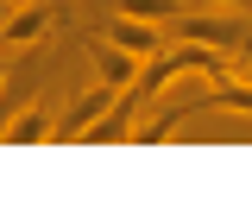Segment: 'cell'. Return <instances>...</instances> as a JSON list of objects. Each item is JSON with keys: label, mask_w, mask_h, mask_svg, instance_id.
Listing matches in <instances>:
<instances>
[{"label": "cell", "mask_w": 252, "mask_h": 221, "mask_svg": "<svg viewBox=\"0 0 252 221\" xmlns=\"http://www.w3.org/2000/svg\"><path fill=\"white\" fill-rule=\"evenodd\" d=\"M170 38L202 44V51H240V44L252 38V26L240 19V13H195V6H183V13L170 19Z\"/></svg>", "instance_id": "1"}, {"label": "cell", "mask_w": 252, "mask_h": 221, "mask_svg": "<svg viewBox=\"0 0 252 221\" xmlns=\"http://www.w3.org/2000/svg\"><path fill=\"white\" fill-rule=\"evenodd\" d=\"M183 6H202V0H114V13H132V19H177Z\"/></svg>", "instance_id": "8"}, {"label": "cell", "mask_w": 252, "mask_h": 221, "mask_svg": "<svg viewBox=\"0 0 252 221\" xmlns=\"http://www.w3.org/2000/svg\"><path fill=\"white\" fill-rule=\"evenodd\" d=\"M51 32V0H13L6 26H0V51H32Z\"/></svg>", "instance_id": "4"}, {"label": "cell", "mask_w": 252, "mask_h": 221, "mask_svg": "<svg viewBox=\"0 0 252 221\" xmlns=\"http://www.w3.org/2000/svg\"><path fill=\"white\" fill-rule=\"evenodd\" d=\"M6 13H13V0H0V26H6Z\"/></svg>", "instance_id": "10"}, {"label": "cell", "mask_w": 252, "mask_h": 221, "mask_svg": "<svg viewBox=\"0 0 252 221\" xmlns=\"http://www.w3.org/2000/svg\"><path fill=\"white\" fill-rule=\"evenodd\" d=\"M202 6H240V0H202Z\"/></svg>", "instance_id": "11"}, {"label": "cell", "mask_w": 252, "mask_h": 221, "mask_svg": "<svg viewBox=\"0 0 252 221\" xmlns=\"http://www.w3.org/2000/svg\"><path fill=\"white\" fill-rule=\"evenodd\" d=\"M227 70H233L240 82H252V38H246V44H240V51H233V57H227Z\"/></svg>", "instance_id": "9"}, {"label": "cell", "mask_w": 252, "mask_h": 221, "mask_svg": "<svg viewBox=\"0 0 252 221\" xmlns=\"http://www.w3.org/2000/svg\"><path fill=\"white\" fill-rule=\"evenodd\" d=\"M51 126H57V114H51V101H26L13 120H6V146H38V139H51Z\"/></svg>", "instance_id": "6"}, {"label": "cell", "mask_w": 252, "mask_h": 221, "mask_svg": "<svg viewBox=\"0 0 252 221\" xmlns=\"http://www.w3.org/2000/svg\"><path fill=\"white\" fill-rule=\"evenodd\" d=\"M107 108H114V89H101V82H94V89H82V95H76V101H69V108L57 114L51 139H57V146H69V139H89V126L101 120Z\"/></svg>", "instance_id": "3"}, {"label": "cell", "mask_w": 252, "mask_h": 221, "mask_svg": "<svg viewBox=\"0 0 252 221\" xmlns=\"http://www.w3.org/2000/svg\"><path fill=\"white\" fill-rule=\"evenodd\" d=\"M101 38H107V44H120V51H132L139 63L158 57V51L170 44L158 19H132V13H107V19H101Z\"/></svg>", "instance_id": "2"}, {"label": "cell", "mask_w": 252, "mask_h": 221, "mask_svg": "<svg viewBox=\"0 0 252 221\" xmlns=\"http://www.w3.org/2000/svg\"><path fill=\"white\" fill-rule=\"evenodd\" d=\"M208 108H227V114H252V82H240L233 70L208 82Z\"/></svg>", "instance_id": "7"}, {"label": "cell", "mask_w": 252, "mask_h": 221, "mask_svg": "<svg viewBox=\"0 0 252 221\" xmlns=\"http://www.w3.org/2000/svg\"><path fill=\"white\" fill-rule=\"evenodd\" d=\"M89 63H94V82H101V89H114V95L139 82V57H132V51H120V44H107L101 32L89 38Z\"/></svg>", "instance_id": "5"}]
</instances>
